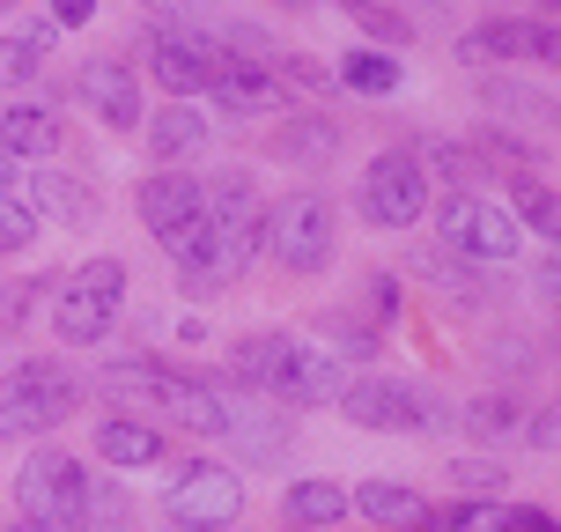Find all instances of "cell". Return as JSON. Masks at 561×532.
<instances>
[{
  "label": "cell",
  "instance_id": "13",
  "mask_svg": "<svg viewBox=\"0 0 561 532\" xmlns=\"http://www.w3.org/2000/svg\"><path fill=\"white\" fill-rule=\"evenodd\" d=\"M458 59H539V67H554L561 37L547 23H488L458 37Z\"/></svg>",
  "mask_w": 561,
  "mask_h": 532
},
{
  "label": "cell",
  "instance_id": "9",
  "mask_svg": "<svg viewBox=\"0 0 561 532\" xmlns=\"http://www.w3.org/2000/svg\"><path fill=\"white\" fill-rule=\"evenodd\" d=\"M340 407L363 429H428V399L414 385H399V377H363V385L340 393Z\"/></svg>",
  "mask_w": 561,
  "mask_h": 532
},
{
  "label": "cell",
  "instance_id": "31",
  "mask_svg": "<svg viewBox=\"0 0 561 532\" xmlns=\"http://www.w3.org/2000/svg\"><path fill=\"white\" fill-rule=\"evenodd\" d=\"M89 15H96V0H53V23H59V30L89 23Z\"/></svg>",
  "mask_w": 561,
  "mask_h": 532
},
{
  "label": "cell",
  "instance_id": "28",
  "mask_svg": "<svg viewBox=\"0 0 561 532\" xmlns=\"http://www.w3.org/2000/svg\"><path fill=\"white\" fill-rule=\"evenodd\" d=\"M517 207H525V223H533L539 237H554V193H547V185H517Z\"/></svg>",
  "mask_w": 561,
  "mask_h": 532
},
{
  "label": "cell",
  "instance_id": "7",
  "mask_svg": "<svg viewBox=\"0 0 561 532\" xmlns=\"http://www.w3.org/2000/svg\"><path fill=\"white\" fill-rule=\"evenodd\" d=\"M170 525L185 532H215V525H237V510H244V480L229 474V466H185V474L170 480Z\"/></svg>",
  "mask_w": 561,
  "mask_h": 532
},
{
  "label": "cell",
  "instance_id": "20",
  "mask_svg": "<svg viewBox=\"0 0 561 532\" xmlns=\"http://www.w3.org/2000/svg\"><path fill=\"white\" fill-rule=\"evenodd\" d=\"M280 510H288L296 532H325V525L347 518V488H340V480H296V488L280 496Z\"/></svg>",
  "mask_w": 561,
  "mask_h": 532
},
{
  "label": "cell",
  "instance_id": "18",
  "mask_svg": "<svg viewBox=\"0 0 561 532\" xmlns=\"http://www.w3.org/2000/svg\"><path fill=\"white\" fill-rule=\"evenodd\" d=\"M0 148H8L15 163H37V156L59 148V118L45 112V104H8V112H0Z\"/></svg>",
  "mask_w": 561,
  "mask_h": 532
},
{
  "label": "cell",
  "instance_id": "6",
  "mask_svg": "<svg viewBox=\"0 0 561 532\" xmlns=\"http://www.w3.org/2000/svg\"><path fill=\"white\" fill-rule=\"evenodd\" d=\"M266 245L288 274H318L333 259V200L318 193H288L266 207Z\"/></svg>",
  "mask_w": 561,
  "mask_h": 532
},
{
  "label": "cell",
  "instance_id": "16",
  "mask_svg": "<svg viewBox=\"0 0 561 532\" xmlns=\"http://www.w3.org/2000/svg\"><path fill=\"white\" fill-rule=\"evenodd\" d=\"M96 459H104V466H156V459H163V429L140 421V415H112L96 429Z\"/></svg>",
  "mask_w": 561,
  "mask_h": 532
},
{
  "label": "cell",
  "instance_id": "35",
  "mask_svg": "<svg viewBox=\"0 0 561 532\" xmlns=\"http://www.w3.org/2000/svg\"><path fill=\"white\" fill-rule=\"evenodd\" d=\"M0 15H8V0H0Z\"/></svg>",
  "mask_w": 561,
  "mask_h": 532
},
{
  "label": "cell",
  "instance_id": "10",
  "mask_svg": "<svg viewBox=\"0 0 561 532\" xmlns=\"http://www.w3.org/2000/svg\"><path fill=\"white\" fill-rule=\"evenodd\" d=\"M215 67H222V45L215 37H199V30H156V82L163 89L193 97V89L215 82Z\"/></svg>",
  "mask_w": 561,
  "mask_h": 532
},
{
  "label": "cell",
  "instance_id": "32",
  "mask_svg": "<svg viewBox=\"0 0 561 532\" xmlns=\"http://www.w3.org/2000/svg\"><path fill=\"white\" fill-rule=\"evenodd\" d=\"M495 363H503V370H533V348H525V340H503Z\"/></svg>",
  "mask_w": 561,
  "mask_h": 532
},
{
  "label": "cell",
  "instance_id": "3",
  "mask_svg": "<svg viewBox=\"0 0 561 532\" xmlns=\"http://www.w3.org/2000/svg\"><path fill=\"white\" fill-rule=\"evenodd\" d=\"M15 503H23L30 525H45V532H89V474L67 451H37L15 474Z\"/></svg>",
  "mask_w": 561,
  "mask_h": 532
},
{
  "label": "cell",
  "instance_id": "15",
  "mask_svg": "<svg viewBox=\"0 0 561 532\" xmlns=\"http://www.w3.org/2000/svg\"><path fill=\"white\" fill-rule=\"evenodd\" d=\"M23 207L45 223H89L96 215V200H89V185L82 178H67V170H37V178H23Z\"/></svg>",
  "mask_w": 561,
  "mask_h": 532
},
{
  "label": "cell",
  "instance_id": "27",
  "mask_svg": "<svg viewBox=\"0 0 561 532\" xmlns=\"http://www.w3.org/2000/svg\"><path fill=\"white\" fill-rule=\"evenodd\" d=\"M450 480L466 488V496H495V488H510L503 466H488V459H466V466H450Z\"/></svg>",
  "mask_w": 561,
  "mask_h": 532
},
{
  "label": "cell",
  "instance_id": "29",
  "mask_svg": "<svg viewBox=\"0 0 561 532\" xmlns=\"http://www.w3.org/2000/svg\"><path fill=\"white\" fill-rule=\"evenodd\" d=\"M30 75H37V59H30L23 45H15V37H8V45H0V89H23Z\"/></svg>",
  "mask_w": 561,
  "mask_h": 532
},
{
  "label": "cell",
  "instance_id": "12",
  "mask_svg": "<svg viewBox=\"0 0 561 532\" xmlns=\"http://www.w3.org/2000/svg\"><path fill=\"white\" fill-rule=\"evenodd\" d=\"M207 89H215V112H229V118H274L280 112V75L274 67H252V59H222Z\"/></svg>",
  "mask_w": 561,
  "mask_h": 532
},
{
  "label": "cell",
  "instance_id": "24",
  "mask_svg": "<svg viewBox=\"0 0 561 532\" xmlns=\"http://www.w3.org/2000/svg\"><path fill=\"white\" fill-rule=\"evenodd\" d=\"M333 118H304V126H280V156H333Z\"/></svg>",
  "mask_w": 561,
  "mask_h": 532
},
{
  "label": "cell",
  "instance_id": "25",
  "mask_svg": "<svg viewBox=\"0 0 561 532\" xmlns=\"http://www.w3.org/2000/svg\"><path fill=\"white\" fill-rule=\"evenodd\" d=\"M473 437H488V444H503V437H517V407H510V399H480L473 415Z\"/></svg>",
  "mask_w": 561,
  "mask_h": 532
},
{
  "label": "cell",
  "instance_id": "11",
  "mask_svg": "<svg viewBox=\"0 0 561 532\" xmlns=\"http://www.w3.org/2000/svg\"><path fill=\"white\" fill-rule=\"evenodd\" d=\"M296 355H304V340H296V333H252V340H237V355H229V370H237V377H244L252 393H266V399H288Z\"/></svg>",
  "mask_w": 561,
  "mask_h": 532
},
{
  "label": "cell",
  "instance_id": "22",
  "mask_svg": "<svg viewBox=\"0 0 561 532\" xmlns=\"http://www.w3.org/2000/svg\"><path fill=\"white\" fill-rule=\"evenodd\" d=\"M207 134H215V126L199 112H185V104H178V112H156V126H148L156 156H193V148H207Z\"/></svg>",
  "mask_w": 561,
  "mask_h": 532
},
{
  "label": "cell",
  "instance_id": "1",
  "mask_svg": "<svg viewBox=\"0 0 561 532\" xmlns=\"http://www.w3.org/2000/svg\"><path fill=\"white\" fill-rule=\"evenodd\" d=\"M199 193H207V207L170 237L163 252L185 267V296H215V288H229V281L252 267V252L266 245V207H259V185L244 170H222V178L199 185Z\"/></svg>",
  "mask_w": 561,
  "mask_h": 532
},
{
  "label": "cell",
  "instance_id": "8",
  "mask_svg": "<svg viewBox=\"0 0 561 532\" xmlns=\"http://www.w3.org/2000/svg\"><path fill=\"white\" fill-rule=\"evenodd\" d=\"M363 223L377 229H407L421 223V207H428V178H421L414 156H377V163L363 170Z\"/></svg>",
  "mask_w": 561,
  "mask_h": 532
},
{
  "label": "cell",
  "instance_id": "5",
  "mask_svg": "<svg viewBox=\"0 0 561 532\" xmlns=\"http://www.w3.org/2000/svg\"><path fill=\"white\" fill-rule=\"evenodd\" d=\"M436 237H444L450 259H473V267H503V259H517V215L510 207H495V200L480 193H450L444 207H436Z\"/></svg>",
  "mask_w": 561,
  "mask_h": 532
},
{
  "label": "cell",
  "instance_id": "30",
  "mask_svg": "<svg viewBox=\"0 0 561 532\" xmlns=\"http://www.w3.org/2000/svg\"><path fill=\"white\" fill-rule=\"evenodd\" d=\"M495 532H554V518H547V510H503Z\"/></svg>",
  "mask_w": 561,
  "mask_h": 532
},
{
  "label": "cell",
  "instance_id": "33",
  "mask_svg": "<svg viewBox=\"0 0 561 532\" xmlns=\"http://www.w3.org/2000/svg\"><path fill=\"white\" fill-rule=\"evenodd\" d=\"M8 185H23V163H15V156L0 148V193H8Z\"/></svg>",
  "mask_w": 561,
  "mask_h": 532
},
{
  "label": "cell",
  "instance_id": "2",
  "mask_svg": "<svg viewBox=\"0 0 561 532\" xmlns=\"http://www.w3.org/2000/svg\"><path fill=\"white\" fill-rule=\"evenodd\" d=\"M75 407H82V385H75L53 355L15 363L8 377H0V437H37V429H59Z\"/></svg>",
  "mask_w": 561,
  "mask_h": 532
},
{
  "label": "cell",
  "instance_id": "21",
  "mask_svg": "<svg viewBox=\"0 0 561 532\" xmlns=\"http://www.w3.org/2000/svg\"><path fill=\"white\" fill-rule=\"evenodd\" d=\"M340 393H347V370H340V355H318V348H304V355H296V377H288V407H333Z\"/></svg>",
  "mask_w": 561,
  "mask_h": 532
},
{
  "label": "cell",
  "instance_id": "34",
  "mask_svg": "<svg viewBox=\"0 0 561 532\" xmlns=\"http://www.w3.org/2000/svg\"><path fill=\"white\" fill-rule=\"evenodd\" d=\"M288 8H310V0H288Z\"/></svg>",
  "mask_w": 561,
  "mask_h": 532
},
{
  "label": "cell",
  "instance_id": "19",
  "mask_svg": "<svg viewBox=\"0 0 561 532\" xmlns=\"http://www.w3.org/2000/svg\"><path fill=\"white\" fill-rule=\"evenodd\" d=\"M355 503H363L369 525H385V532H421V525H428V503H421L407 480H363Z\"/></svg>",
  "mask_w": 561,
  "mask_h": 532
},
{
  "label": "cell",
  "instance_id": "4",
  "mask_svg": "<svg viewBox=\"0 0 561 532\" xmlns=\"http://www.w3.org/2000/svg\"><path fill=\"white\" fill-rule=\"evenodd\" d=\"M118 296H126V267H118L112 252L75 267L67 288H59V304H53V333L67 340V348H96L118 318Z\"/></svg>",
  "mask_w": 561,
  "mask_h": 532
},
{
  "label": "cell",
  "instance_id": "14",
  "mask_svg": "<svg viewBox=\"0 0 561 532\" xmlns=\"http://www.w3.org/2000/svg\"><path fill=\"white\" fill-rule=\"evenodd\" d=\"M199 207H207V193H199V178H178V170H163V178H140V223L156 229V237H178V229L193 223Z\"/></svg>",
  "mask_w": 561,
  "mask_h": 532
},
{
  "label": "cell",
  "instance_id": "23",
  "mask_svg": "<svg viewBox=\"0 0 561 532\" xmlns=\"http://www.w3.org/2000/svg\"><path fill=\"white\" fill-rule=\"evenodd\" d=\"M340 82L355 89V97H392L399 89V59L392 53H347L340 59Z\"/></svg>",
  "mask_w": 561,
  "mask_h": 532
},
{
  "label": "cell",
  "instance_id": "26",
  "mask_svg": "<svg viewBox=\"0 0 561 532\" xmlns=\"http://www.w3.org/2000/svg\"><path fill=\"white\" fill-rule=\"evenodd\" d=\"M30 237H37V215H30L23 200L0 193V252H15V245H30Z\"/></svg>",
  "mask_w": 561,
  "mask_h": 532
},
{
  "label": "cell",
  "instance_id": "17",
  "mask_svg": "<svg viewBox=\"0 0 561 532\" xmlns=\"http://www.w3.org/2000/svg\"><path fill=\"white\" fill-rule=\"evenodd\" d=\"M82 89H89V104H96L104 126H118V134L140 126V89H134V75H126L118 59H96V67L82 75Z\"/></svg>",
  "mask_w": 561,
  "mask_h": 532
}]
</instances>
